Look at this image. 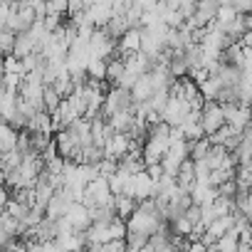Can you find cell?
Listing matches in <instances>:
<instances>
[{"label":"cell","mask_w":252,"mask_h":252,"mask_svg":"<svg viewBox=\"0 0 252 252\" xmlns=\"http://www.w3.org/2000/svg\"><path fill=\"white\" fill-rule=\"evenodd\" d=\"M225 124H227V121H225V109H222V104H220L218 99H208L205 106H203V129H205V134L213 136L220 126H225Z\"/></svg>","instance_id":"cell-1"},{"label":"cell","mask_w":252,"mask_h":252,"mask_svg":"<svg viewBox=\"0 0 252 252\" xmlns=\"http://www.w3.org/2000/svg\"><path fill=\"white\" fill-rule=\"evenodd\" d=\"M129 149H131V136H129V131H114V134L109 136V141L104 144V154L111 156V158H116V161H121L126 154H129Z\"/></svg>","instance_id":"cell-2"},{"label":"cell","mask_w":252,"mask_h":252,"mask_svg":"<svg viewBox=\"0 0 252 252\" xmlns=\"http://www.w3.org/2000/svg\"><path fill=\"white\" fill-rule=\"evenodd\" d=\"M141 37H144V28H129L119 37V52L126 57L129 52L141 50Z\"/></svg>","instance_id":"cell-3"},{"label":"cell","mask_w":252,"mask_h":252,"mask_svg":"<svg viewBox=\"0 0 252 252\" xmlns=\"http://www.w3.org/2000/svg\"><path fill=\"white\" fill-rule=\"evenodd\" d=\"M154 92H156V84H154V79H151V72H144V74L139 77V82L131 87V94H134L136 101H149V99L154 96Z\"/></svg>","instance_id":"cell-4"},{"label":"cell","mask_w":252,"mask_h":252,"mask_svg":"<svg viewBox=\"0 0 252 252\" xmlns=\"http://www.w3.org/2000/svg\"><path fill=\"white\" fill-rule=\"evenodd\" d=\"M87 13H89V20H92L96 28H106V25H109V20L114 18L111 5H109V3H101V0H96V5H92Z\"/></svg>","instance_id":"cell-5"},{"label":"cell","mask_w":252,"mask_h":252,"mask_svg":"<svg viewBox=\"0 0 252 252\" xmlns=\"http://www.w3.org/2000/svg\"><path fill=\"white\" fill-rule=\"evenodd\" d=\"M18 139H20V129H15L10 121H5L3 129H0V154L18 149Z\"/></svg>","instance_id":"cell-6"},{"label":"cell","mask_w":252,"mask_h":252,"mask_svg":"<svg viewBox=\"0 0 252 252\" xmlns=\"http://www.w3.org/2000/svg\"><path fill=\"white\" fill-rule=\"evenodd\" d=\"M134 109H121V111H116V114H111L109 116V124L114 126L116 131H129L131 126H134Z\"/></svg>","instance_id":"cell-7"},{"label":"cell","mask_w":252,"mask_h":252,"mask_svg":"<svg viewBox=\"0 0 252 252\" xmlns=\"http://www.w3.org/2000/svg\"><path fill=\"white\" fill-rule=\"evenodd\" d=\"M35 50H37V42L32 40V35L30 32H18V42H15V52L13 55H18L23 60L25 55H30Z\"/></svg>","instance_id":"cell-8"},{"label":"cell","mask_w":252,"mask_h":252,"mask_svg":"<svg viewBox=\"0 0 252 252\" xmlns=\"http://www.w3.org/2000/svg\"><path fill=\"white\" fill-rule=\"evenodd\" d=\"M129 28H131V25H129V20H126V13H124V15H114L104 30H106L111 37H116V40H119V37H121L126 30H129Z\"/></svg>","instance_id":"cell-9"},{"label":"cell","mask_w":252,"mask_h":252,"mask_svg":"<svg viewBox=\"0 0 252 252\" xmlns=\"http://www.w3.org/2000/svg\"><path fill=\"white\" fill-rule=\"evenodd\" d=\"M149 240H151V232H144V230H129V235H126L129 250H144Z\"/></svg>","instance_id":"cell-10"},{"label":"cell","mask_w":252,"mask_h":252,"mask_svg":"<svg viewBox=\"0 0 252 252\" xmlns=\"http://www.w3.org/2000/svg\"><path fill=\"white\" fill-rule=\"evenodd\" d=\"M210 146H213V141H210V136H203V139H195V141H190V158H208V151H210Z\"/></svg>","instance_id":"cell-11"},{"label":"cell","mask_w":252,"mask_h":252,"mask_svg":"<svg viewBox=\"0 0 252 252\" xmlns=\"http://www.w3.org/2000/svg\"><path fill=\"white\" fill-rule=\"evenodd\" d=\"M181 126H183V131H186V139H188V141H195V139L208 136L205 129H203V121H190V119H186Z\"/></svg>","instance_id":"cell-12"},{"label":"cell","mask_w":252,"mask_h":252,"mask_svg":"<svg viewBox=\"0 0 252 252\" xmlns=\"http://www.w3.org/2000/svg\"><path fill=\"white\" fill-rule=\"evenodd\" d=\"M0 156H3V171H15V168H20V163H23V158H25V154H23L20 149L5 151V154H0Z\"/></svg>","instance_id":"cell-13"},{"label":"cell","mask_w":252,"mask_h":252,"mask_svg":"<svg viewBox=\"0 0 252 252\" xmlns=\"http://www.w3.org/2000/svg\"><path fill=\"white\" fill-rule=\"evenodd\" d=\"M220 89H222V82H220V77H215V74H213L208 82H203V84H200V92H203V96H205V99H218Z\"/></svg>","instance_id":"cell-14"},{"label":"cell","mask_w":252,"mask_h":252,"mask_svg":"<svg viewBox=\"0 0 252 252\" xmlns=\"http://www.w3.org/2000/svg\"><path fill=\"white\" fill-rule=\"evenodd\" d=\"M0 42H3V52L5 55H13L15 52V42H18V32L13 28H3V32H0Z\"/></svg>","instance_id":"cell-15"},{"label":"cell","mask_w":252,"mask_h":252,"mask_svg":"<svg viewBox=\"0 0 252 252\" xmlns=\"http://www.w3.org/2000/svg\"><path fill=\"white\" fill-rule=\"evenodd\" d=\"M237 15H240V10H237L235 5H220V8H218V18H215V20H218V25H220V28H225V25H227V23H232Z\"/></svg>","instance_id":"cell-16"},{"label":"cell","mask_w":252,"mask_h":252,"mask_svg":"<svg viewBox=\"0 0 252 252\" xmlns=\"http://www.w3.org/2000/svg\"><path fill=\"white\" fill-rule=\"evenodd\" d=\"M30 134H32V151H40V154L55 141V139L50 136L52 131H30Z\"/></svg>","instance_id":"cell-17"},{"label":"cell","mask_w":252,"mask_h":252,"mask_svg":"<svg viewBox=\"0 0 252 252\" xmlns=\"http://www.w3.org/2000/svg\"><path fill=\"white\" fill-rule=\"evenodd\" d=\"M60 104H62V94L52 84H45V106H47V111H55Z\"/></svg>","instance_id":"cell-18"},{"label":"cell","mask_w":252,"mask_h":252,"mask_svg":"<svg viewBox=\"0 0 252 252\" xmlns=\"http://www.w3.org/2000/svg\"><path fill=\"white\" fill-rule=\"evenodd\" d=\"M3 72H18V74H28L25 72V64L18 55H5V64H3Z\"/></svg>","instance_id":"cell-19"},{"label":"cell","mask_w":252,"mask_h":252,"mask_svg":"<svg viewBox=\"0 0 252 252\" xmlns=\"http://www.w3.org/2000/svg\"><path fill=\"white\" fill-rule=\"evenodd\" d=\"M106 154H104V149L101 146H96V144H92V146H84V163H101V158H104Z\"/></svg>","instance_id":"cell-20"},{"label":"cell","mask_w":252,"mask_h":252,"mask_svg":"<svg viewBox=\"0 0 252 252\" xmlns=\"http://www.w3.org/2000/svg\"><path fill=\"white\" fill-rule=\"evenodd\" d=\"M232 250H240V240L225 232V235L218 240V252H232Z\"/></svg>","instance_id":"cell-21"},{"label":"cell","mask_w":252,"mask_h":252,"mask_svg":"<svg viewBox=\"0 0 252 252\" xmlns=\"http://www.w3.org/2000/svg\"><path fill=\"white\" fill-rule=\"evenodd\" d=\"M171 227H173V232H178V235H186V237H188V235L193 232V227H195V225H193L186 215H181L176 222H171Z\"/></svg>","instance_id":"cell-22"},{"label":"cell","mask_w":252,"mask_h":252,"mask_svg":"<svg viewBox=\"0 0 252 252\" xmlns=\"http://www.w3.org/2000/svg\"><path fill=\"white\" fill-rule=\"evenodd\" d=\"M163 20L168 23V28H183V23H186V18H183L181 10H166L163 13Z\"/></svg>","instance_id":"cell-23"},{"label":"cell","mask_w":252,"mask_h":252,"mask_svg":"<svg viewBox=\"0 0 252 252\" xmlns=\"http://www.w3.org/2000/svg\"><path fill=\"white\" fill-rule=\"evenodd\" d=\"M47 13L69 15V0H47Z\"/></svg>","instance_id":"cell-24"},{"label":"cell","mask_w":252,"mask_h":252,"mask_svg":"<svg viewBox=\"0 0 252 252\" xmlns=\"http://www.w3.org/2000/svg\"><path fill=\"white\" fill-rule=\"evenodd\" d=\"M188 74H190V77H193V79H195L198 84H203V82H208V79L213 77V72H210L208 67H193V69H190Z\"/></svg>","instance_id":"cell-25"},{"label":"cell","mask_w":252,"mask_h":252,"mask_svg":"<svg viewBox=\"0 0 252 252\" xmlns=\"http://www.w3.org/2000/svg\"><path fill=\"white\" fill-rule=\"evenodd\" d=\"M146 173L158 183V181L163 178V173H166V171H163V163H149V166H146Z\"/></svg>","instance_id":"cell-26"},{"label":"cell","mask_w":252,"mask_h":252,"mask_svg":"<svg viewBox=\"0 0 252 252\" xmlns=\"http://www.w3.org/2000/svg\"><path fill=\"white\" fill-rule=\"evenodd\" d=\"M232 5L240 13H252V0H232Z\"/></svg>","instance_id":"cell-27"},{"label":"cell","mask_w":252,"mask_h":252,"mask_svg":"<svg viewBox=\"0 0 252 252\" xmlns=\"http://www.w3.org/2000/svg\"><path fill=\"white\" fill-rule=\"evenodd\" d=\"M245 72H252V47H245Z\"/></svg>","instance_id":"cell-28"},{"label":"cell","mask_w":252,"mask_h":252,"mask_svg":"<svg viewBox=\"0 0 252 252\" xmlns=\"http://www.w3.org/2000/svg\"><path fill=\"white\" fill-rule=\"evenodd\" d=\"M79 10H84V0H69V15Z\"/></svg>","instance_id":"cell-29"},{"label":"cell","mask_w":252,"mask_h":252,"mask_svg":"<svg viewBox=\"0 0 252 252\" xmlns=\"http://www.w3.org/2000/svg\"><path fill=\"white\" fill-rule=\"evenodd\" d=\"M240 42H242L245 47H252V30H247V32L240 37Z\"/></svg>","instance_id":"cell-30"},{"label":"cell","mask_w":252,"mask_h":252,"mask_svg":"<svg viewBox=\"0 0 252 252\" xmlns=\"http://www.w3.org/2000/svg\"><path fill=\"white\" fill-rule=\"evenodd\" d=\"M250 121H252V109H250Z\"/></svg>","instance_id":"cell-31"}]
</instances>
